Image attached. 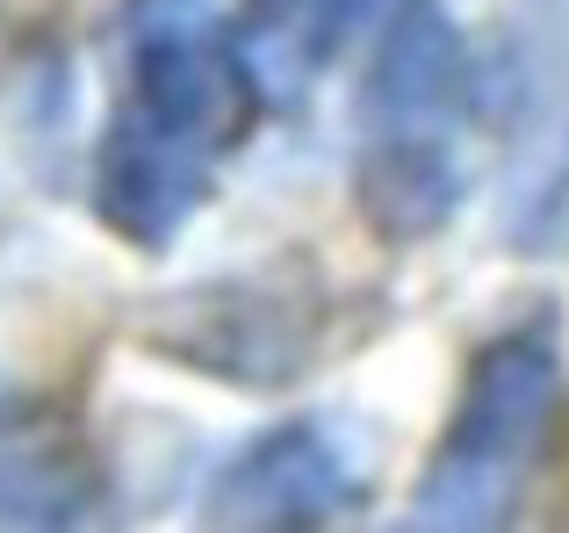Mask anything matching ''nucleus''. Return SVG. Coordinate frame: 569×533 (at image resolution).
Returning a JSON list of instances; mask_svg holds the SVG:
<instances>
[{
  "label": "nucleus",
  "instance_id": "f257e3e1",
  "mask_svg": "<svg viewBox=\"0 0 569 533\" xmlns=\"http://www.w3.org/2000/svg\"><path fill=\"white\" fill-rule=\"evenodd\" d=\"M267 101L238 22L217 0H130L123 87L94 152V217L116 239L173 245Z\"/></svg>",
  "mask_w": 569,
  "mask_h": 533
},
{
  "label": "nucleus",
  "instance_id": "7ed1b4c3",
  "mask_svg": "<svg viewBox=\"0 0 569 533\" xmlns=\"http://www.w3.org/2000/svg\"><path fill=\"white\" fill-rule=\"evenodd\" d=\"M556 411H562V339L556 318L541 310V318L505 324L498 339L476 346L455 419H447L440 447L411 491V520L440 533L505 526L548 454Z\"/></svg>",
  "mask_w": 569,
  "mask_h": 533
},
{
  "label": "nucleus",
  "instance_id": "f03ea898",
  "mask_svg": "<svg viewBox=\"0 0 569 533\" xmlns=\"http://www.w3.org/2000/svg\"><path fill=\"white\" fill-rule=\"evenodd\" d=\"M476 51L447 0H389L353 94V202L389 245H426L469 202Z\"/></svg>",
  "mask_w": 569,
  "mask_h": 533
},
{
  "label": "nucleus",
  "instance_id": "39448f33",
  "mask_svg": "<svg viewBox=\"0 0 569 533\" xmlns=\"http://www.w3.org/2000/svg\"><path fill=\"white\" fill-rule=\"evenodd\" d=\"M376 0H238V37L252 51V72L274 101L310 94L347 58Z\"/></svg>",
  "mask_w": 569,
  "mask_h": 533
},
{
  "label": "nucleus",
  "instance_id": "20e7f679",
  "mask_svg": "<svg viewBox=\"0 0 569 533\" xmlns=\"http://www.w3.org/2000/svg\"><path fill=\"white\" fill-rule=\"evenodd\" d=\"M368 476L353 462V433L332 419H281L252 433L209 476V526H332L361 512Z\"/></svg>",
  "mask_w": 569,
  "mask_h": 533
}]
</instances>
